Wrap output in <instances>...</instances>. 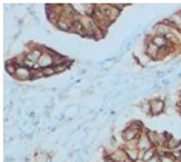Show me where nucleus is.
Wrapping results in <instances>:
<instances>
[{
  "label": "nucleus",
  "instance_id": "obj_3",
  "mask_svg": "<svg viewBox=\"0 0 181 162\" xmlns=\"http://www.w3.org/2000/svg\"><path fill=\"white\" fill-rule=\"evenodd\" d=\"M153 110L157 113H160L163 110V102H153Z\"/></svg>",
  "mask_w": 181,
  "mask_h": 162
},
{
  "label": "nucleus",
  "instance_id": "obj_1",
  "mask_svg": "<svg viewBox=\"0 0 181 162\" xmlns=\"http://www.w3.org/2000/svg\"><path fill=\"white\" fill-rule=\"evenodd\" d=\"M16 73H17V76L22 77V79H28V77H30V71H28L27 68H17Z\"/></svg>",
  "mask_w": 181,
  "mask_h": 162
},
{
  "label": "nucleus",
  "instance_id": "obj_5",
  "mask_svg": "<svg viewBox=\"0 0 181 162\" xmlns=\"http://www.w3.org/2000/svg\"><path fill=\"white\" fill-rule=\"evenodd\" d=\"M164 42H166V40L163 37H157V39H155V43H158V45H164Z\"/></svg>",
  "mask_w": 181,
  "mask_h": 162
},
{
  "label": "nucleus",
  "instance_id": "obj_4",
  "mask_svg": "<svg viewBox=\"0 0 181 162\" xmlns=\"http://www.w3.org/2000/svg\"><path fill=\"white\" fill-rule=\"evenodd\" d=\"M51 74H54V70H53V68H45V70H44V76H51Z\"/></svg>",
  "mask_w": 181,
  "mask_h": 162
},
{
  "label": "nucleus",
  "instance_id": "obj_2",
  "mask_svg": "<svg viewBox=\"0 0 181 162\" xmlns=\"http://www.w3.org/2000/svg\"><path fill=\"white\" fill-rule=\"evenodd\" d=\"M51 63H53V59H51V56H42V57H40V65H44V66L48 65V66H50Z\"/></svg>",
  "mask_w": 181,
  "mask_h": 162
}]
</instances>
